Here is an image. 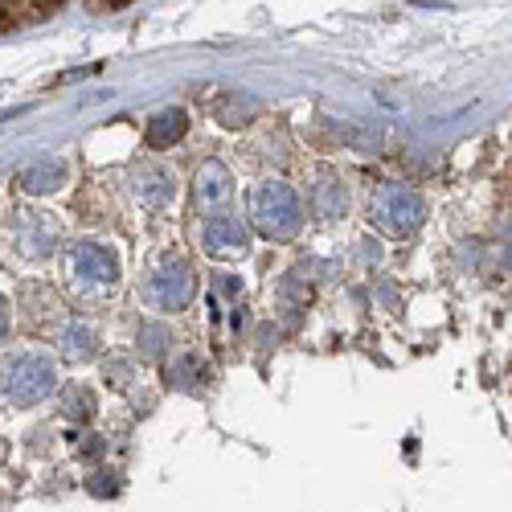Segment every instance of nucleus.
Masks as SVG:
<instances>
[{
  "label": "nucleus",
  "mask_w": 512,
  "mask_h": 512,
  "mask_svg": "<svg viewBox=\"0 0 512 512\" xmlns=\"http://www.w3.org/2000/svg\"><path fill=\"white\" fill-rule=\"evenodd\" d=\"M426 218V201L406 189V185H386L377 193V205H373V222L381 234H390V238H406L422 226Z\"/></svg>",
  "instance_id": "obj_3"
},
{
  "label": "nucleus",
  "mask_w": 512,
  "mask_h": 512,
  "mask_svg": "<svg viewBox=\"0 0 512 512\" xmlns=\"http://www.w3.org/2000/svg\"><path fill=\"white\" fill-rule=\"evenodd\" d=\"M164 345H168V332H164L160 324H152V328L140 332V349H144V353L156 357V353H164Z\"/></svg>",
  "instance_id": "obj_17"
},
{
  "label": "nucleus",
  "mask_w": 512,
  "mask_h": 512,
  "mask_svg": "<svg viewBox=\"0 0 512 512\" xmlns=\"http://www.w3.org/2000/svg\"><path fill=\"white\" fill-rule=\"evenodd\" d=\"M312 213H316L320 222H336L340 213H345V185L332 181V177H324V181L312 189Z\"/></svg>",
  "instance_id": "obj_11"
},
{
  "label": "nucleus",
  "mask_w": 512,
  "mask_h": 512,
  "mask_svg": "<svg viewBox=\"0 0 512 512\" xmlns=\"http://www.w3.org/2000/svg\"><path fill=\"white\" fill-rule=\"evenodd\" d=\"M66 177H70L66 160L50 156V160H37V164H29L25 173L17 177V185H21L25 193H33V197H46V193H58V189H66Z\"/></svg>",
  "instance_id": "obj_7"
},
{
  "label": "nucleus",
  "mask_w": 512,
  "mask_h": 512,
  "mask_svg": "<svg viewBox=\"0 0 512 512\" xmlns=\"http://www.w3.org/2000/svg\"><path fill=\"white\" fill-rule=\"evenodd\" d=\"M99 451H103V439H95V435H91L87 443H82V451H78V455H87V459H95Z\"/></svg>",
  "instance_id": "obj_20"
},
{
  "label": "nucleus",
  "mask_w": 512,
  "mask_h": 512,
  "mask_svg": "<svg viewBox=\"0 0 512 512\" xmlns=\"http://www.w3.org/2000/svg\"><path fill=\"white\" fill-rule=\"evenodd\" d=\"M140 197H144V205H164L168 197H173V181H168L164 173H144L140 177Z\"/></svg>",
  "instance_id": "obj_15"
},
{
  "label": "nucleus",
  "mask_w": 512,
  "mask_h": 512,
  "mask_svg": "<svg viewBox=\"0 0 512 512\" xmlns=\"http://www.w3.org/2000/svg\"><path fill=\"white\" fill-rule=\"evenodd\" d=\"M230 189H234V181H230V168H226L222 160H205V164L197 168L193 193H197L201 205H222V201L230 197Z\"/></svg>",
  "instance_id": "obj_9"
},
{
  "label": "nucleus",
  "mask_w": 512,
  "mask_h": 512,
  "mask_svg": "<svg viewBox=\"0 0 512 512\" xmlns=\"http://www.w3.org/2000/svg\"><path fill=\"white\" fill-rule=\"evenodd\" d=\"M9 29V13H5V5H0V33Z\"/></svg>",
  "instance_id": "obj_22"
},
{
  "label": "nucleus",
  "mask_w": 512,
  "mask_h": 512,
  "mask_svg": "<svg viewBox=\"0 0 512 512\" xmlns=\"http://www.w3.org/2000/svg\"><path fill=\"white\" fill-rule=\"evenodd\" d=\"M70 267H74V279L87 287V291L115 287V279H119V259H115L107 246H99V242H78Z\"/></svg>",
  "instance_id": "obj_5"
},
{
  "label": "nucleus",
  "mask_w": 512,
  "mask_h": 512,
  "mask_svg": "<svg viewBox=\"0 0 512 512\" xmlns=\"http://www.w3.org/2000/svg\"><path fill=\"white\" fill-rule=\"evenodd\" d=\"M201 246H205L209 259H246L250 254V234L234 218H213L201 230Z\"/></svg>",
  "instance_id": "obj_6"
},
{
  "label": "nucleus",
  "mask_w": 512,
  "mask_h": 512,
  "mask_svg": "<svg viewBox=\"0 0 512 512\" xmlns=\"http://www.w3.org/2000/svg\"><path fill=\"white\" fill-rule=\"evenodd\" d=\"M250 218H254V230L271 242H287L300 234V222H304V209H300V197H295L291 185L283 181H267L250 201Z\"/></svg>",
  "instance_id": "obj_1"
},
{
  "label": "nucleus",
  "mask_w": 512,
  "mask_h": 512,
  "mask_svg": "<svg viewBox=\"0 0 512 512\" xmlns=\"http://www.w3.org/2000/svg\"><path fill=\"white\" fill-rule=\"evenodd\" d=\"M308 300H312V287H304V283L295 279V275H287V279H283V291H279V304H283V312H291V316H295V312H300Z\"/></svg>",
  "instance_id": "obj_16"
},
{
  "label": "nucleus",
  "mask_w": 512,
  "mask_h": 512,
  "mask_svg": "<svg viewBox=\"0 0 512 512\" xmlns=\"http://www.w3.org/2000/svg\"><path fill=\"white\" fill-rule=\"evenodd\" d=\"M5 332H9V304L0 300V340H5Z\"/></svg>",
  "instance_id": "obj_21"
},
{
  "label": "nucleus",
  "mask_w": 512,
  "mask_h": 512,
  "mask_svg": "<svg viewBox=\"0 0 512 512\" xmlns=\"http://www.w3.org/2000/svg\"><path fill=\"white\" fill-rule=\"evenodd\" d=\"M144 291H148V300H152L156 308H164V312H181V308L193 304L197 283H193L189 263H181V259H160V263L152 267Z\"/></svg>",
  "instance_id": "obj_4"
},
{
  "label": "nucleus",
  "mask_w": 512,
  "mask_h": 512,
  "mask_svg": "<svg viewBox=\"0 0 512 512\" xmlns=\"http://www.w3.org/2000/svg\"><path fill=\"white\" fill-rule=\"evenodd\" d=\"M58 242V226L50 218H25L21 234H17V246L21 254H29V259H41V254H50Z\"/></svg>",
  "instance_id": "obj_10"
},
{
  "label": "nucleus",
  "mask_w": 512,
  "mask_h": 512,
  "mask_svg": "<svg viewBox=\"0 0 512 512\" xmlns=\"http://www.w3.org/2000/svg\"><path fill=\"white\" fill-rule=\"evenodd\" d=\"M91 492H95V496H111V492H115V476H95V480H91Z\"/></svg>",
  "instance_id": "obj_18"
},
{
  "label": "nucleus",
  "mask_w": 512,
  "mask_h": 512,
  "mask_svg": "<svg viewBox=\"0 0 512 512\" xmlns=\"http://www.w3.org/2000/svg\"><path fill=\"white\" fill-rule=\"evenodd\" d=\"M127 5H132V0H91V9H99V13H115V9H127Z\"/></svg>",
  "instance_id": "obj_19"
},
{
  "label": "nucleus",
  "mask_w": 512,
  "mask_h": 512,
  "mask_svg": "<svg viewBox=\"0 0 512 512\" xmlns=\"http://www.w3.org/2000/svg\"><path fill=\"white\" fill-rule=\"evenodd\" d=\"M168 381L181 386V390H201L209 381V365L197 353H177V361L168 365Z\"/></svg>",
  "instance_id": "obj_12"
},
{
  "label": "nucleus",
  "mask_w": 512,
  "mask_h": 512,
  "mask_svg": "<svg viewBox=\"0 0 512 512\" xmlns=\"http://www.w3.org/2000/svg\"><path fill=\"white\" fill-rule=\"evenodd\" d=\"M66 414L74 418V422H91L95 418V394H91V386H66Z\"/></svg>",
  "instance_id": "obj_14"
},
{
  "label": "nucleus",
  "mask_w": 512,
  "mask_h": 512,
  "mask_svg": "<svg viewBox=\"0 0 512 512\" xmlns=\"http://www.w3.org/2000/svg\"><path fill=\"white\" fill-rule=\"evenodd\" d=\"M62 353L74 357V361H91L99 353V336L87 320H74L66 332H62Z\"/></svg>",
  "instance_id": "obj_13"
},
{
  "label": "nucleus",
  "mask_w": 512,
  "mask_h": 512,
  "mask_svg": "<svg viewBox=\"0 0 512 512\" xmlns=\"http://www.w3.org/2000/svg\"><path fill=\"white\" fill-rule=\"evenodd\" d=\"M185 132H189V115L181 107H164L148 119L144 140H148V148H173L177 140H185Z\"/></svg>",
  "instance_id": "obj_8"
},
{
  "label": "nucleus",
  "mask_w": 512,
  "mask_h": 512,
  "mask_svg": "<svg viewBox=\"0 0 512 512\" xmlns=\"http://www.w3.org/2000/svg\"><path fill=\"white\" fill-rule=\"evenodd\" d=\"M58 386V369L46 353H25L0 369V398L9 406H37Z\"/></svg>",
  "instance_id": "obj_2"
}]
</instances>
